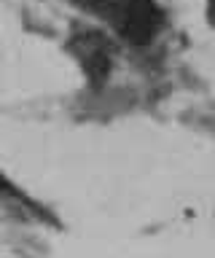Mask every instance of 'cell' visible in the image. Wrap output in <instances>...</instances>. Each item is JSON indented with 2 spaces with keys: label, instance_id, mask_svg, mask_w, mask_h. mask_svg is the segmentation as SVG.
<instances>
[{
  "label": "cell",
  "instance_id": "cell-1",
  "mask_svg": "<svg viewBox=\"0 0 215 258\" xmlns=\"http://www.w3.org/2000/svg\"><path fill=\"white\" fill-rule=\"evenodd\" d=\"M81 8L108 22L121 38L146 46L162 27V11L154 0H76Z\"/></svg>",
  "mask_w": 215,
  "mask_h": 258
},
{
  "label": "cell",
  "instance_id": "cell-2",
  "mask_svg": "<svg viewBox=\"0 0 215 258\" xmlns=\"http://www.w3.org/2000/svg\"><path fill=\"white\" fill-rule=\"evenodd\" d=\"M67 51L76 56L81 64L84 76L89 78L92 86H100L110 76V64H113V48L110 40L100 30H78L67 40Z\"/></svg>",
  "mask_w": 215,
  "mask_h": 258
},
{
  "label": "cell",
  "instance_id": "cell-3",
  "mask_svg": "<svg viewBox=\"0 0 215 258\" xmlns=\"http://www.w3.org/2000/svg\"><path fill=\"white\" fill-rule=\"evenodd\" d=\"M0 197H6V199H17V202H25V205H30V207H35L33 202H30V199L25 197V194H22V191L17 188V185L6 180V175H3V172H0Z\"/></svg>",
  "mask_w": 215,
  "mask_h": 258
},
{
  "label": "cell",
  "instance_id": "cell-4",
  "mask_svg": "<svg viewBox=\"0 0 215 258\" xmlns=\"http://www.w3.org/2000/svg\"><path fill=\"white\" fill-rule=\"evenodd\" d=\"M207 22L215 30V0H207Z\"/></svg>",
  "mask_w": 215,
  "mask_h": 258
}]
</instances>
